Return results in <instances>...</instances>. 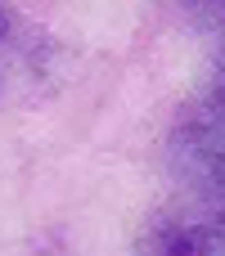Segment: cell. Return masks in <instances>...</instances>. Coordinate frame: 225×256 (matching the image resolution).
I'll return each instance as SVG.
<instances>
[{"label": "cell", "mask_w": 225, "mask_h": 256, "mask_svg": "<svg viewBox=\"0 0 225 256\" xmlns=\"http://www.w3.org/2000/svg\"><path fill=\"white\" fill-rule=\"evenodd\" d=\"M194 18H212L216 27V68L207 90L185 108L180 126L171 130V162L176 171L207 198V207L225 202V4H194Z\"/></svg>", "instance_id": "obj_1"}, {"label": "cell", "mask_w": 225, "mask_h": 256, "mask_svg": "<svg viewBox=\"0 0 225 256\" xmlns=\"http://www.w3.org/2000/svg\"><path fill=\"white\" fill-rule=\"evenodd\" d=\"M50 72H54L50 36L32 32V22L18 18V27L9 36H0V99L50 90Z\"/></svg>", "instance_id": "obj_2"}, {"label": "cell", "mask_w": 225, "mask_h": 256, "mask_svg": "<svg viewBox=\"0 0 225 256\" xmlns=\"http://www.w3.org/2000/svg\"><path fill=\"white\" fill-rule=\"evenodd\" d=\"M144 256H225V243L207 216H162L144 238Z\"/></svg>", "instance_id": "obj_3"}, {"label": "cell", "mask_w": 225, "mask_h": 256, "mask_svg": "<svg viewBox=\"0 0 225 256\" xmlns=\"http://www.w3.org/2000/svg\"><path fill=\"white\" fill-rule=\"evenodd\" d=\"M203 216H207V220H212V230H216V234H221V243H225V202H216V207H207V212H203Z\"/></svg>", "instance_id": "obj_4"}, {"label": "cell", "mask_w": 225, "mask_h": 256, "mask_svg": "<svg viewBox=\"0 0 225 256\" xmlns=\"http://www.w3.org/2000/svg\"><path fill=\"white\" fill-rule=\"evenodd\" d=\"M14 27H18V14H14L9 4H0V36H9Z\"/></svg>", "instance_id": "obj_5"}]
</instances>
